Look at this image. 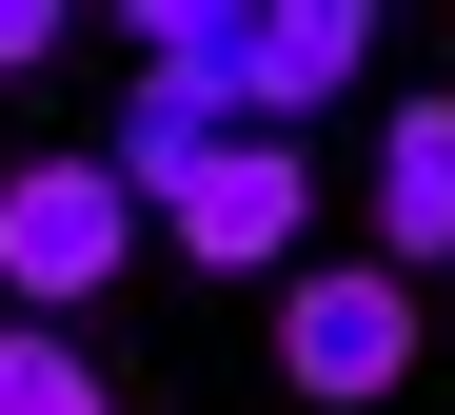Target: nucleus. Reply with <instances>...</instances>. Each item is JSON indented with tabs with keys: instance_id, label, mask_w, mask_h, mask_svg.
<instances>
[{
	"instance_id": "f257e3e1",
	"label": "nucleus",
	"mask_w": 455,
	"mask_h": 415,
	"mask_svg": "<svg viewBox=\"0 0 455 415\" xmlns=\"http://www.w3.org/2000/svg\"><path fill=\"white\" fill-rule=\"evenodd\" d=\"M119 258H139V198L100 179V158H20V179H0V297H20L40 337H60Z\"/></svg>"
},
{
	"instance_id": "f03ea898",
	"label": "nucleus",
	"mask_w": 455,
	"mask_h": 415,
	"mask_svg": "<svg viewBox=\"0 0 455 415\" xmlns=\"http://www.w3.org/2000/svg\"><path fill=\"white\" fill-rule=\"evenodd\" d=\"M277 376L337 395V415H376V395L416 376V277H376V258H297V277H277Z\"/></svg>"
},
{
	"instance_id": "7ed1b4c3",
	"label": "nucleus",
	"mask_w": 455,
	"mask_h": 415,
	"mask_svg": "<svg viewBox=\"0 0 455 415\" xmlns=\"http://www.w3.org/2000/svg\"><path fill=\"white\" fill-rule=\"evenodd\" d=\"M297 218H317L297 139H198V179L159 198V237H179L198 277H297Z\"/></svg>"
},
{
	"instance_id": "20e7f679",
	"label": "nucleus",
	"mask_w": 455,
	"mask_h": 415,
	"mask_svg": "<svg viewBox=\"0 0 455 415\" xmlns=\"http://www.w3.org/2000/svg\"><path fill=\"white\" fill-rule=\"evenodd\" d=\"M356 40H376V0H238V139H297L356 79Z\"/></svg>"
},
{
	"instance_id": "39448f33",
	"label": "nucleus",
	"mask_w": 455,
	"mask_h": 415,
	"mask_svg": "<svg viewBox=\"0 0 455 415\" xmlns=\"http://www.w3.org/2000/svg\"><path fill=\"white\" fill-rule=\"evenodd\" d=\"M455 258V100H396L376 139V277H435Z\"/></svg>"
},
{
	"instance_id": "423d86ee",
	"label": "nucleus",
	"mask_w": 455,
	"mask_h": 415,
	"mask_svg": "<svg viewBox=\"0 0 455 415\" xmlns=\"http://www.w3.org/2000/svg\"><path fill=\"white\" fill-rule=\"evenodd\" d=\"M139 100H179L198 139H238V0H139Z\"/></svg>"
},
{
	"instance_id": "0eeeda50",
	"label": "nucleus",
	"mask_w": 455,
	"mask_h": 415,
	"mask_svg": "<svg viewBox=\"0 0 455 415\" xmlns=\"http://www.w3.org/2000/svg\"><path fill=\"white\" fill-rule=\"evenodd\" d=\"M0 415H119V395H100V356H60L40 316H0Z\"/></svg>"
},
{
	"instance_id": "6e6552de",
	"label": "nucleus",
	"mask_w": 455,
	"mask_h": 415,
	"mask_svg": "<svg viewBox=\"0 0 455 415\" xmlns=\"http://www.w3.org/2000/svg\"><path fill=\"white\" fill-rule=\"evenodd\" d=\"M60 40H80L60 0H0V79H20V60H60Z\"/></svg>"
}]
</instances>
